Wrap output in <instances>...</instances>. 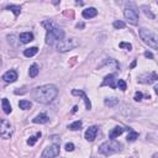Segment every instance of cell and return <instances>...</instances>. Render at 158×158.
Returning <instances> with one entry per match:
<instances>
[{"instance_id":"d6a6232c","label":"cell","mask_w":158,"mask_h":158,"mask_svg":"<svg viewBox=\"0 0 158 158\" xmlns=\"http://www.w3.org/2000/svg\"><path fill=\"white\" fill-rule=\"evenodd\" d=\"M66 151H68V152H72V151H74V145H73L72 142L67 143V145H66Z\"/></svg>"},{"instance_id":"9a60e30c","label":"cell","mask_w":158,"mask_h":158,"mask_svg":"<svg viewBox=\"0 0 158 158\" xmlns=\"http://www.w3.org/2000/svg\"><path fill=\"white\" fill-rule=\"evenodd\" d=\"M82 15L84 19H91V17H95L98 15V10L95 8H88V9L83 10Z\"/></svg>"},{"instance_id":"5bb4252c","label":"cell","mask_w":158,"mask_h":158,"mask_svg":"<svg viewBox=\"0 0 158 158\" xmlns=\"http://www.w3.org/2000/svg\"><path fill=\"white\" fill-rule=\"evenodd\" d=\"M19 41L21 43H28L34 41V34L32 32H22L19 35Z\"/></svg>"},{"instance_id":"83f0119b","label":"cell","mask_w":158,"mask_h":158,"mask_svg":"<svg viewBox=\"0 0 158 158\" xmlns=\"http://www.w3.org/2000/svg\"><path fill=\"white\" fill-rule=\"evenodd\" d=\"M117 86H119V89H120V90H122V91H125L126 89H127L126 82H125V80H122V79H119V80H117Z\"/></svg>"},{"instance_id":"44dd1931","label":"cell","mask_w":158,"mask_h":158,"mask_svg":"<svg viewBox=\"0 0 158 158\" xmlns=\"http://www.w3.org/2000/svg\"><path fill=\"white\" fill-rule=\"evenodd\" d=\"M105 64H110V66H114L116 71H119V69H120V64H119V63H117V62H116L115 59H112V58H109V59L104 61V62L101 63V66H100V67H103V66H105Z\"/></svg>"},{"instance_id":"74e56055","label":"cell","mask_w":158,"mask_h":158,"mask_svg":"<svg viewBox=\"0 0 158 158\" xmlns=\"http://www.w3.org/2000/svg\"><path fill=\"white\" fill-rule=\"evenodd\" d=\"M157 4H158V2H157Z\"/></svg>"},{"instance_id":"f546056e","label":"cell","mask_w":158,"mask_h":158,"mask_svg":"<svg viewBox=\"0 0 158 158\" xmlns=\"http://www.w3.org/2000/svg\"><path fill=\"white\" fill-rule=\"evenodd\" d=\"M119 46H120V48H126L127 51H131L132 50V45L131 43H127V42H121Z\"/></svg>"},{"instance_id":"cb8c5ba5","label":"cell","mask_w":158,"mask_h":158,"mask_svg":"<svg viewBox=\"0 0 158 158\" xmlns=\"http://www.w3.org/2000/svg\"><path fill=\"white\" fill-rule=\"evenodd\" d=\"M6 9L13 11L15 16H19L21 13V6H19V5H9V6H6Z\"/></svg>"},{"instance_id":"e0dca14e","label":"cell","mask_w":158,"mask_h":158,"mask_svg":"<svg viewBox=\"0 0 158 158\" xmlns=\"http://www.w3.org/2000/svg\"><path fill=\"white\" fill-rule=\"evenodd\" d=\"M48 120H50V117H48L46 114H40V115H37L32 121H34L35 123H47Z\"/></svg>"},{"instance_id":"ba28073f","label":"cell","mask_w":158,"mask_h":158,"mask_svg":"<svg viewBox=\"0 0 158 158\" xmlns=\"http://www.w3.org/2000/svg\"><path fill=\"white\" fill-rule=\"evenodd\" d=\"M59 154V146L58 145H51L46 147L41 154V158H54Z\"/></svg>"},{"instance_id":"6da1fadb","label":"cell","mask_w":158,"mask_h":158,"mask_svg":"<svg viewBox=\"0 0 158 158\" xmlns=\"http://www.w3.org/2000/svg\"><path fill=\"white\" fill-rule=\"evenodd\" d=\"M58 95V89L53 84H46L41 85L34 89L32 91V97L37 103L41 104H50L52 103Z\"/></svg>"},{"instance_id":"3957f363","label":"cell","mask_w":158,"mask_h":158,"mask_svg":"<svg viewBox=\"0 0 158 158\" xmlns=\"http://www.w3.org/2000/svg\"><path fill=\"white\" fill-rule=\"evenodd\" d=\"M121 151H122V143H120L115 140L106 141V142L101 143L99 147V153H101L104 156H110V154H114V153H117Z\"/></svg>"},{"instance_id":"8d00e7d4","label":"cell","mask_w":158,"mask_h":158,"mask_svg":"<svg viewBox=\"0 0 158 158\" xmlns=\"http://www.w3.org/2000/svg\"><path fill=\"white\" fill-rule=\"evenodd\" d=\"M77 110H78V106H74V108H73V110H72V112L74 114V112H77Z\"/></svg>"},{"instance_id":"7c38bea8","label":"cell","mask_w":158,"mask_h":158,"mask_svg":"<svg viewBox=\"0 0 158 158\" xmlns=\"http://www.w3.org/2000/svg\"><path fill=\"white\" fill-rule=\"evenodd\" d=\"M72 94H73V95H78V97H82V98H83V100H84V103H85V109H86V110H90V109H91V103H90V100H89L88 97H86V94H85L83 90L73 89V90H72Z\"/></svg>"},{"instance_id":"30bf717a","label":"cell","mask_w":158,"mask_h":158,"mask_svg":"<svg viewBox=\"0 0 158 158\" xmlns=\"http://www.w3.org/2000/svg\"><path fill=\"white\" fill-rule=\"evenodd\" d=\"M105 85H109L112 89H116L117 88V79L115 78L114 74H109V75H106L104 78V80L101 83V86H105Z\"/></svg>"},{"instance_id":"8992f818","label":"cell","mask_w":158,"mask_h":158,"mask_svg":"<svg viewBox=\"0 0 158 158\" xmlns=\"http://www.w3.org/2000/svg\"><path fill=\"white\" fill-rule=\"evenodd\" d=\"M123 15L130 24L132 25H137L138 24V11L136 10V8L134 6H127L123 10Z\"/></svg>"},{"instance_id":"f1b7e54d","label":"cell","mask_w":158,"mask_h":158,"mask_svg":"<svg viewBox=\"0 0 158 158\" xmlns=\"http://www.w3.org/2000/svg\"><path fill=\"white\" fill-rule=\"evenodd\" d=\"M112 26L115 27V28H125V22L123 21H120V20H116V21H114V24H112Z\"/></svg>"},{"instance_id":"4dcf8cb0","label":"cell","mask_w":158,"mask_h":158,"mask_svg":"<svg viewBox=\"0 0 158 158\" xmlns=\"http://www.w3.org/2000/svg\"><path fill=\"white\" fill-rule=\"evenodd\" d=\"M142 97H143V94H142L141 91H136L135 98H134V99H135L136 101H141V100H142Z\"/></svg>"},{"instance_id":"5b68a950","label":"cell","mask_w":158,"mask_h":158,"mask_svg":"<svg viewBox=\"0 0 158 158\" xmlns=\"http://www.w3.org/2000/svg\"><path fill=\"white\" fill-rule=\"evenodd\" d=\"M79 46V42L75 39H69V40H63L56 45V48L58 52H68L75 47Z\"/></svg>"},{"instance_id":"d590c367","label":"cell","mask_w":158,"mask_h":158,"mask_svg":"<svg viewBox=\"0 0 158 158\" xmlns=\"http://www.w3.org/2000/svg\"><path fill=\"white\" fill-rule=\"evenodd\" d=\"M154 93L157 94V95H158V84H157V85L154 86Z\"/></svg>"},{"instance_id":"484cf974","label":"cell","mask_w":158,"mask_h":158,"mask_svg":"<svg viewBox=\"0 0 158 158\" xmlns=\"http://www.w3.org/2000/svg\"><path fill=\"white\" fill-rule=\"evenodd\" d=\"M40 137H41V132H37V134H36V136H31V137L27 140V145L34 146V145L36 143V141H37Z\"/></svg>"},{"instance_id":"e575fe53","label":"cell","mask_w":158,"mask_h":158,"mask_svg":"<svg viewBox=\"0 0 158 158\" xmlns=\"http://www.w3.org/2000/svg\"><path fill=\"white\" fill-rule=\"evenodd\" d=\"M84 27V24L80 22V24H77V28H83Z\"/></svg>"},{"instance_id":"8fae6325","label":"cell","mask_w":158,"mask_h":158,"mask_svg":"<svg viewBox=\"0 0 158 158\" xmlns=\"http://www.w3.org/2000/svg\"><path fill=\"white\" fill-rule=\"evenodd\" d=\"M97 134H98V127L97 126H90V127L85 131V140L89 142H93L94 140L97 138Z\"/></svg>"},{"instance_id":"7a4b0ae2","label":"cell","mask_w":158,"mask_h":158,"mask_svg":"<svg viewBox=\"0 0 158 158\" xmlns=\"http://www.w3.org/2000/svg\"><path fill=\"white\" fill-rule=\"evenodd\" d=\"M42 25L47 27V34H46V43L47 45L52 46L54 43L63 41V39H64V31L62 28L56 27L53 25V22H51V21H43Z\"/></svg>"},{"instance_id":"d6986e66","label":"cell","mask_w":158,"mask_h":158,"mask_svg":"<svg viewBox=\"0 0 158 158\" xmlns=\"http://www.w3.org/2000/svg\"><path fill=\"white\" fill-rule=\"evenodd\" d=\"M37 52H39L37 47H30V48H26L24 51V56L25 57H34L35 54H37Z\"/></svg>"},{"instance_id":"1f68e13d","label":"cell","mask_w":158,"mask_h":158,"mask_svg":"<svg viewBox=\"0 0 158 158\" xmlns=\"http://www.w3.org/2000/svg\"><path fill=\"white\" fill-rule=\"evenodd\" d=\"M143 11H145L146 16H149L151 19H154V15H153V14L149 11V9H147V8H145V6H143Z\"/></svg>"},{"instance_id":"4fadbf2b","label":"cell","mask_w":158,"mask_h":158,"mask_svg":"<svg viewBox=\"0 0 158 158\" xmlns=\"http://www.w3.org/2000/svg\"><path fill=\"white\" fill-rule=\"evenodd\" d=\"M3 79H4V82H6V83H14V82H16V79H17V72L14 71V69L8 71V72L3 75Z\"/></svg>"},{"instance_id":"ac0fdd59","label":"cell","mask_w":158,"mask_h":158,"mask_svg":"<svg viewBox=\"0 0 158 158\" xmlns=\"http://www.w3.org/2000/svg\"><path fill=\"white\" fill-rule=\"evenodd\" d=\"M39 72H40L39 66L36 64V63H34V64L31 66V67H30V69H28V75H30L31 78H35V77H37Z\"/></svg>"},{"instance_id":"2e32d148","label":"cell","mask_w":158,"mask_h":158,"mask_svg":"<svg viewBox=\"0 0 158 158\" xmlns=\"http://www.w3.org/2000/svg\"><path fill=\"white\" fill-rule=\"evenodd\" d=\"M125 131V129L123 127H121V126H116V127H114L112 130H111V132H110V135H109V137L111 138V140H115L116 137H119L120 135H122V132Z\"/></svg>"},{"instance_id":"277c9868","label":"cell","mask_w":158,"mask_h":158,"mask_svg":"<svg viewBox=\"0 0 158 158\" xmlns=\"http://www.w3.org/2000/svg\"><path fill=\"white\" fill-rule=\"evenodd\" d=\"M138 35L147 46H149L151 48H158V36L153 34L151 30L142 27L138 30Z\"/></svg>"},{"instance_id":"ffe728a7","label":"cell","mask_w":158,"mask_h":158,"mask_svg":"<svg viewBox=\"0 0 158 158\" xmlns=\"http://www.w3.org/2000/svg\"><path fill=\"white\" fill-rule=\"evenodd\" d=\"M2 105H3V110H4V112H5V114H10V112L13 111L11 105H10V103H9V100H8L6 98H3V100H2Z\"/></svg>"},{"instance_id":"836d02e7","label":"cell","mask_w":158,"mask_h":158,"mask_svg":"<svg viewBox=\"0 0 158 158\" xmlns=\"http://www.w3.org/2000/svg\"><path fill=\"white\" fill-rule=\"evenodd\" d=\"M145 57L146 58H151V59H153V54H152V52H145Z\"/></svg>"},{"instance_id":"4316f807","label":"cell","mask_w":158,"mask_h":158,"mask_svg":"<svg viewBox=\"0 0 158 158\" xmlns=\"http://www.w3.org/2000/svg\"><path fill=\"white\" fill-rule=\"evenodd\" d=\"M137 137H138V132H136V131H134V130H130V134L127 135V141L132 142V141H135Z\"/></svg>"},{"instance_id":"d4e9b609","label":"cell","mask_w":158,"mask_h":158,"mask_svg":"<svg viewBox=\"0 0 158 158\" xmlns=\"http://www.w3.org/2000/svg\"><path fill=\"white\" fill-rule=\"evenodd\" d=\"M19 106L22 110H28L31 106H32V104H31V101H28V100H20L19 101Z\"/></svg>"},{"instance_id":"603a6c76","label":"cell","mask_w":158,"mask_h":158,"mask_svg":"<svg viewBox=\"0 0 158 158\" xmlns=\"http://www.w3.org/2000/svg\"><path fill=\"white\" fill-rule=\"evenodd\" d=\"M82 125H83V122L79 120V121H75V122L71 123V125L68 126V129H69L71 131H78V130L82 129Z\"/></svg>"},{"instance_id":"9c48e42d","label":"cell","mask_w":158,"mask_h":158,"mask_svg":"<svg viewBox=\"0 0 158 158\" xmlns=\"http://www.w3.org/2000/svg\"><path fill=\"white\" fill-rule=\"evenodd\" d=\"M156 80H158V74L156 72H149V73H145L141 74L138 77V82L142 84H152Z\"/></svg>"},{"instance_id":"7402d4cb","label":"cell","mask_w":158,"mask_h":158,"mask_svg":"<svg viewBox=\"0 0 158 158\" xmlns=\"http://www.w3.org/2000/svg\"><path fill=\"white\" fill-rule=\"evenodd\" d=\"M104 103H105L106 106L112 108V106H115V105L119 104V99H117V98H106V99L104 100Z\"/></svg>"},{"instance_id":"52a82bcc","label":"cell","mask_w":158,"mask_h":158,"mask_svg":"<svg viewBox=\"0 0 158 158\" xmlns=\"http://www.w3.org/2000/svg\"><path fill=\"white\" fill-rule=\"evenodd\" d=\"M0 135H2L3 138H10L11 135H13V126H11V123L6 119H3L2 120V126H0Z\"/></svg>"}]
</instances>
